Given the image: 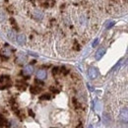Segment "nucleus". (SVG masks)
<instances>
[{
  "instance_id": "obj_1",
  "label": "nucleus",
  "mask_w": 128,
  "mask_h": 128,
  "mask_svg": "<svg viewBox=\"0 0 128 128\" xmlns=\"http://www.w3.org/2000/svg\"><path fill=\"white\" fill-rule=\"evenodd\" d=\"M119 119L122 122H128V108H122L119 112Z\"/></svg>"
},
{
  "instance_id": "obj_4",
  "label": "nucleus",
  "mask_w": 128,
  "mask_h": 128,
  "mask_svg": "<svg viewBox=\"0 0 128 128\" xmlns=\"http://www.w3.org/2000/svg\"><path fill=\"white\" fill-rule=\"evenodd\" d=\"M17 42L20 44V46H24L26 44V36L24 34H18L17 36Z\"/></svg>"
},
{
  "instance_id": "obj_9",
  "label": "nucleus",
  "mask_w": 128,
  "mask_h": 128,
  "mask_svg": "<svg viewBox=\"0 0 128 128\" xmlns=\"http://www.w3.org/2000/svg\"><path fill=\"white\" fill-rule=\"evenodd\" d=\"M1 55L2 56H5V57H9L11 55V51L8 48H3L1 50Z\"/></svg>"
},
{
  "instance_id": "obj_7",
  "label": "nucleus",
  "mask_w": 128,
  "mask_h": 128,
  "mask_svg": "<svg viewBox=\"0 0 128 128\" xmlns=\"http://www.w3.org/2000/svg\"><path fill=\"white\" fill-rule=\"evenodd\" d=\"M104 53H106V49H104V48H100L96 53V59H98V60L100 59V58L104 56Z\"/></svg>"
},
{
  "instance_id": "obj_2",
  "label": "nucleus",
  "mask_w": 128,
  "mask_h": 128,
  "mask_svg": "<svg viewBox=\"0 0 128 128\" xmlns=\"http://www.w3.org/2000/svg\"><path fill=\"white\" fill-rule=\"evenodd\" d=\"M9 126H10V124L7 121V119L3 115L0 114V128H9Z\"/></svg>"
},
{
  "instance_id": "obj_12",
  "label": "nucleus",
  "mask_w": 128,
  "mask_h": 128,
  "mask_svg": "<svg viewBox=\"0 0 128 128\" xmlns=\"http://www.w3.org/2000/svg\"><path fill=\"white\" fill-rule=\"evenodd\" d=\"M51 96L49 94H44V95H42V96H40V100H49Z\"/></svg>"
},
{
  "instance_id": "obj_8",
  "label": "nucleus",
  "mask_w": 128,
  "mask_h": 128,
  "mask_svg": "<svg viewBox=\"0 0 128 128\" xmlns=\"http://www.w3.org/2000/svg\"><path fill=\"white\" fill-rule=\"evenodd\" d=\"M34 18L36 20H42L44 18V14H42V12H40L38 10H36V11H34Z\"/></svg>"
},
{
  "instance_id": "obj_11",
  "label": "nucleus",
  "mask_w": 128,
  "mask_h": 128,
  "mask_svg": "<svg viewBox=\"0 0 128 128\" xmlns=\"http://www.w3.org/2000/svg\"><path fill=\"white\" fill-rule=\"evenodd\" d=\"M40 89L38 87H31V92L32 94H38V93H40Z\"/></svg>"
},
{
  "instance_id": "obj_10",
  "label": "nucleus",
  "mask_w": 128,
  "mask_h": 128,
  "mask_svg": "<svg viewBox=\"0 0 128 128\" xmlns=\"http://www.w3.org/2000/svg\"><path fill=\"white\" fill-rule=\"evenodd\" d=\"M7 36H8V38L9 40H15V32H13V31H9L8 34H7Z\"/></svg>"
},
{
  "instance_id": "obj_14",
  "label": "nucleus",
  "mask_w": 128,
  "mask_h": 128,
  "mask_svg": "<svg viewBox=\"0 0 128 128\" xmlns=\"http://www.w3.org/2000/svg\"><path fill=\"white\" fill-rule=\"evenodd\" d=\"M98 38H96L95 40H94V42H93V48H95V46H98Z\"/></svg>"
},
{
  "instance_id": "obj_5",
  "label": "nucleus",
  "mask_w": 128,
  "mask_h": 128,
  "mask_svg": "<svg viewBox=\"0 0 128 128\" xmlns=\"http://www.w3.org/2000/svg\"><path fill=\"white\" fill-rule=\"evenodd\" d=\"M36 78L40 80H44L46 78V70H38L36 73Z\"/></svg>"
},
{
  "instance_id": "obj_6",
  "label": "nucleus",
  "mask_w": 128,
  "mask_h": 128,
  "mask_svg": "<svg viewBox=\"0 0 128 128\" xmlns=\"http://www.w3.org/2000/svg\"><path fill=\"white\" fill-rule=\"evenodd\" d=\"M32 72H34V68H32V66H31V65H27V66L24 68V70H23V73H24L25 75H27V76L31 75Z\"/></svg>"
},
{
  "instance_id": "obj_3",
  "label": "nucleus",
  "mask_w": 128,
  "mask_h": 128,
  "mask_svg": "<svg viewBox=\"0 0 128 128\" xmlns=\"http://www.w3.org/2000/svg\"><path fill=\"white\" fill-rule=\"evenodd\" d=\"M89 77L91 79H96V77H98V70H96V68L91 67L89 69Z\"/></svg>"
},
{
  "instance_id": "obj_13",
  "label": "nucleus",
  "mask_w": 128,
  "mask_h": 128,
  "mask_svg": "<svg viewBox=\"0 0 128 128\" xmlns=\"http://www.w3.org/2000/svg\"><path fill=\"white\" fill-rule=\"evenodd\" d=\"M114 25H115V22H110V23H108V26H106V29H110L112 26H114Z\"/></svg>"
}]
</instances>
